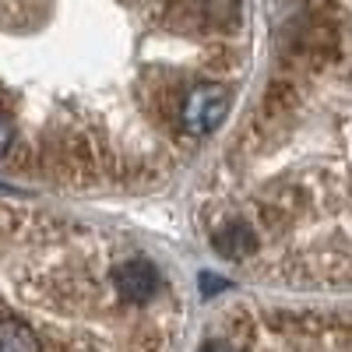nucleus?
Masks as SVG:
<instances>
[{
    "instance_id": "f257e3e1",
    "label": "nucleus",
    "mask_w": 352,
    "mask_h": 352,
    "mask_svg": "<svg viewBox=\"0 0 352 352\" xmlns=\"http://www.w3.org/2000/svg\"><path fill=\"white\" fill-rule=\"evenodd\" d=\"M232 106V88L222 81H194L190 92L184 96L180 106V124H184V138L197 141L204 134H212Z\"/></svg>"
},
{
    "instance_id": "f03ea898",
    "label": "nucleus",
    "mask_w": 352,
    "mask_h": 352,
    "mask_svg": "<svg viewBox=\"0 0 352 352\" xmlns=\"http://www.w3.org/2000/svg\"><path fill=\"white\" fill-rule=\"evenodd\" d=\"M113 282H116V292H120L127 303H134V307H155L159 296H166L159 268H155L152 261H144V257L116 261Z\"/></svg>"
},
{
    "instance_id": "7ed1b4c3",
    "label": "nucleus",
    "mask_w": 352,
    "mask_h": 352,
    "mask_svg": "<svg viewBox=\"0 0 352 352\" xmlns=\"http://www.w3.org/2000/svg\"><path fill=\"white\" fill-rule=\"evenodd\" d=\"M204 352H240L232 342H212V345H204Z\"/></svg>"
}]
</instances>
